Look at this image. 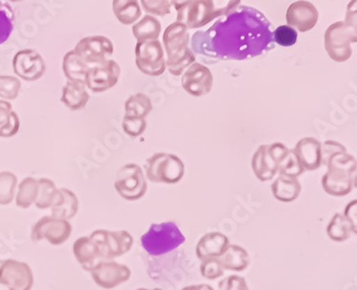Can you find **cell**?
I'll return each mask as SVG.
<instances>
[{
  "instance_id": "cell-30",
  "label": "cell",
  "mask_w": 357,
  "mask_h": 290,
  "mask_svg": "<svg viewBox=\"0 0 357 290\" xmlns=\"http://www.w3.org/2000/svg\"><path fill=\"white\" fill-rule=\"evenodd\" d=\"M21 82L17 77L0 76V98L1 100H14L20 93Z\"/></svg>"
},
{
  "instance_id": "cell-3",
  "label": "cell",
  "mask_w": 357,
  "mask_h": 290,
  "mask_svg": "<svg viewBox=\"0 0 357 290\" xmlns=\"http://www.w3.org/2000/svg\"><path fill=\"white\" fill-rule=\"evenodd\" d=\"M188 29L185 24L176 21L166 28L162 43L165 47L166 69L173 76H181L189 66L195 63L196 56L189 48Z\"/></svg>"
},
{
  "instance_id": "cell-38",
  "label": "cell",
  "mask_w": 357,
  "mask_h": 290,
  "mask_svg": "<svg viewBox=\"0 0 357 290\" xmlns=\"http://www.w3.org/2000/svg\"><path fill=\"white\" fill-rule=\"evenodd\" d=\"M181 290H215L213 287H210L209 284H196V286H189Z\"/></svg>"
},
{
  "instance_id": "cell-5",
  "label": "cell",
  "mask_w": 357,
  "mask_h": 290,
  "mask_svg": "<svg viewBox=\"0 0 357 290\" xmlns=\"http://www.w3.org/2000/svg\"><path fill=\"white\" fill-rule=\"evenodd\" d=\"M325 49L334 62H346L353 55L351 45L356 43V28L351 27L344 21L331 24L325 31Z\"/></svg>"
},
{
  "instance_id": "cell-12",
  "label": "cell",
  "mask_w": 357,
  "mask_h": 290,
  "mask_svg": "<svg viewBox=\"0 0 357 290\" xmlns=\"http://www.w3.org/2000/svg\"><path fill=\"white\" fill-rule=\"evenodd\" d=\"M14 73L21 79L35 82L45 72V59L33 49H24L17 52L13 59Z\"/></svg>"
},
{
  "instance_id": "cell-29",
  "label": "cell",
  "mask_w": 357,
  "mask_h": 290,
  "mask_svg": "<svg viewBox=\"0 0 357 290\" xmlns=\"http://www.w3.org/2000/svg\"><path fill=\"white\" fill-rule=\"evenodd\" d=\"M304 172L302 166L299 164L298 159L296 158L295 153L292 150H289L287 155L283 157L280 164H278V172L280 176H290V178H297Z\"/></svg>"
},
{
  "instance_id": "cell-17",
  "label": "cell",
  "mask_w": 357,
  "mask_h": 290,
  "mask_svg": "<svg viewBox=\"0 0 357 290\" xmlns=\"http://www.w3.org/2000/svg\"><path fill=\"white\" fill-rule=\"evenodd\" d=\"M252 169L255 176L260 181L274 179L278 172V164L268 150V145L264 144L255 151L252 158Z\"/></svg>"
},
{
  "instance_id": "cell-24",
  "label": "cell",
  "mask_w": 357,
  "mask_h": 290,
  "mask_svg": "<svg viewBox=\"0 0 357 290\" xmlns=\"http://www.w3.org/2000/svg\"><path fill=\"white\" fill-rule=\"evenodd\" d=\"M20 129V120L17 113L12 109V105L0 99V137L10 139L17 135Z\"/></svg>"
},
{
  "instance_id": "cell-35",
  "label": "cell",
  "mask_w": 357,
  "mask_h": 290,
  "mask_svg": "<svg viewBox=\"0 0 357 290\" xmlns=\"http://www.w3.org/2000/svg\"><path fill=\"white\" fill-rule=\"evenodd\" d=\"M218 290H250L244 277L230 275L218 284Z\"/></svg>"
},
{
  "instance_id": "cell-34",
  "label": "cell",
  "mask_w": 357,
  "mask_h": 290,
  "mask_svg": "<svg viewBox=\"0 0 357 290\" xmlns=\"http://www.w3.org/2000/svg\"><path fill=\"white\" fill-rule=\"evenodd\" d=\"M122 128L128 136L138 137L146 129V120L145 119H131L124 116Z\"/></svg>"
},
{
  "instance_id": "cell-20",
  "label": "cell",
  "mask_w": 357,
  "mask_h": 290,
  "mask_svg": "<svg viewBox=\"0 0 357 290\" xmlns=\"http://www.w3.org/2000/svg\"><path fill=\"white\" fill-rule=\"evenodd\" d=\"M356 234V222L353 221L347 215H334L327 227V235L333 242L341 243L351 238Z\"/></svg>"
},
{
  "instance_id": "cell-39",
  "label": "cell",
  "mask_w": 357,
  "mask_h": 290,
  "mask_svg": "<svg viewBox=\"0 0 357 290\" xmlns=\"http://www.w3.org/2000/svg\"><path fill=\"white\" fill-rule=\"evenodd\" d=\"M10 1H14V3H17V1H21V0H10Z\"/></svg>"
},
{
  "instance_id": "cell-25",
  "label": "cell",
  "mask_w": 357,
  "mask_h": 290,
  "mask_svg": "<svg viewBox=\"0 0 357 290\" xmlns=\"http://www.w3.org/2000/svg\"><path fill=\"white\" fill-rule=\"evenodd\" d=\"M162 24L153 15H145L132 26V34L137 42L158 40Z\"/></svg>"
},
{
  "instance_id": "cell-36",
  "label": "cell",
  "mask_w": 357,
  "mask_h": 290,
  "mask_svg": "<svg viewBox=\"0 0 357 290\" xmlns=\"http://www.w3.org/2000/svg\"><path fill=\"white\" fill-rule=\"evenodd\" d=\"M347 151V148L344 145L335 141H326L321 144V165H326L327 160L330 159L331 155L337 153V152Z\"/></svg>"
},
{
  "instance_id": "cell-2",
  "label": "cell",
  "mask_w": 357,
  "mask_h": 290,
  "mask_svg": "<svg viewBox=\"0 0 357 290\" xmlns=\"http://www.w3.org/2000/svg\"><path fill=\"white\" fill-rule=\"evenodd\" d=\"M241 0H190L178 10L176 21L197 29L241 6Z\"/></svg>"
},
{
  "instance_id": "cell-15",
  "label": "cell",
  "mask_w": 357,
  "mask_h": 290,
  "mask_svg": "<svg viewBox=\"0 0 357 290\" xmlns=\"http://www.w3.org/2000/svg\"><path fill=\"white\" fill-rule=\"evenodd\" d=\"M292 151L304 171H316L321 166V143L318 139H302Z\"/></svg>"
},
{
  "instance_id": "cell-6",
  "label": "cell",
  "mask_w": 357,
  "mask_h": 290,
  "mask_svg": "<svg viewBox=\"0 0 357 290\" xmlns=\"http://www.w3.org/2000/svg\"><path fill=\"white\" fill-rule=\"evenodd\" d=\"M146 176L152 183H176L185 176V164L178 155L158 152L145 162Z\"/></svg>"
},
{
  "instance_id": "cell-13",
  "label": "cell",
  "mask_w": 357,
  "mask_h": 290,
  "mask_svg": "<svg viewBox=\"0 0 357 290\" xmlns=\"http://www.w3.org/2000/svg\"><path fill=\"white\" fill-rule=\"evenodd\" d=\"M318 17L319 13L317 7L306 0L292 3L285 15L288 26L302 33L311 31L318 22Z\"/></svg>"
},
{
  "instance_id": "cell-11",
  "label": "cell",
  "mask_w": 357,
  "mask_h": 290,
  "mask_svg": "<svg viewBox=\"0 0 357 290\" xmlns=\"http://www.w3.org/2000/svg\"><path fill=\"white\" fill-rule=\"evenodd\" d=\"M182 89L192 97H203L209 93L213 85V73L201 63H192L181 77Z\"/></svg>"
},
{
  "instance_id": "cell-1",
  "label": "cell",
  "mask_w": 357,
  "mask_h": 290,
  "mask_svg": "<svg viewBox=\"0 0 357 290\" xmlns=\"http://www.w3.org/2000/svg\"><path fill=\"white\" fill-rule=\"evenodd\" d=\"M215 59H255L274 45L271 24L253 7L238 6L206 31Z\"/></svg>"
},
{
  "instance_id": "cell-18",
  "label": "cell",
  "mask_w": 357,
  "mask_h": 290,
  "mask_svg": "<svg viewBox=\"0 0 357 290\" xmlns=\"http://www.w3.org/2000/svg\"><path fill=\"white\" fill-rule=\"evenodd\" d=\"M130 270L122 265L115 263H106L96 268L94 277L96 282L105 288H113L121 282L129 279Z\"/></svg>"
},
{
  "instance_id": "cell-8",
  "label": "cell",
  "mask_w": 357,
  "mask_h": 290,
  "mask_svg": "<svg viewBox=\"0 0 357 290\" xmlns=\"http://www.w3.org/2000/svg\"><path fill=\"white\" fill-rule=\"evenodd\" d=\"M115 188L126 200L141 199L148 190L143 169L136 164L124 165L117 174Z\"/></svg>"
},
{
  "instance_id": "cell-37",
  "label": "cell",
  "mask_w": 357,
  "mask_h": 290,
  "mask_svg": "<svg viewBox=\"0 0 357 290\" xmlns=\"http://www.w3.org/2000/svg\"><path fill=\"white\" fill-rule=\"evenodd\" d=\"M344 22L351 27L356 28V0H351V3L348 5L347 15Z\"/></svg>"
},
{
  "instance_id": "cell-10",
  "label": "cell",
  "mask_w": 357,
  "mask_h": 290,
  "mask_svg": "<svg viewBox=\"0 0 357 290\" xmlns=\"http://www.w3.org/2000/svg\"><path fill=\"white\" fill-rule=\"evenodd\" d=\"M120 73V66L113 59H108L89 68L85 85L94 93H102L116 85Z\"/></svg>"
},
{
  "instance_id": "cell-19",
  "label": "cell",
  "mask_w": 357,
  "mask_h": 290,
  "mask_svg": "<svg viewBox=\"0 0 357 290\" xmlns=\"http://www.w3.org/2000/svg\"><path fill=\"white\" fill-rule=\"evenodd\" d=\"M89 94L85 83L68 82L63 86L62 102L71 111H80L86 107Z\"/></svg>"
},
{
  "instance_id": "cell-28",
  "label": "cell",
  "mask_w": 357,
  "mask_h": 290,
  "mask_svg": "<svg viewBox=\"0 0 357 290\" xmlns=\"http://www.w3.org/2000/svg\"><path fill=\"white\" fill-rule=\"evenodd\" d=\"M15 13L6 0H0V45H3L13 33Z\"/></svg>"
},
{
  "instance_id": "cell-26",
  "label": "cell",
  "mask_w": 357,
  "mask_h": 290,
  "mask_svg": "<svg viewBox=\"0 0 357 290\" xmlns=\"http://www.w3.org/2000/svg\"><path fill=\"white\" fill-rule=\"evenodd\" d=\"M113 12L121 24H132L142 17L138 0H113Z\"/></svg>"
},
{
  "instance_id": "cell-23",
  "label": "cell",
  "mask_w": 357,
  "mask_h": 290,
  "mask_svg": "<svg viewBox=\"0 0 357 290\" xmlns=\"http://www.w3.org/2000/svg\"><path fill=\"white\" fill-rule=\"evenodd\" d=\"M223 270L243 272L250 265V256L248 251L241 246L229 245L227 251L218 258Z\"/></svg>"
},
{
  "instance_id": "cell-7",
  "label": "cell",
  "mask_w": 357,
  "mask_h": 290,
  "mask_svg": "<svg viewBox=\"0 0 357 290\" xmlns=\"http://www.w3.org/2000/svg\"><path fill=\"white\" fill-rule=\"evenodd\" d=\"M136 66L146 76H162L166 70L165 52L159 40L137 42Z\"/></svg>"
},
{
  "instance_id": "cell-9",
  "label": "cell",
  "mask_w": 357,
  "mask_h": 290,
  "mask_svg": "<svg viewBox=\"0 0 357 290\" xmlns=\"http://www.w3.org/2000/svg\"><path fill=\"white\" fill-rule=\"evenodd\" d=\"M73 50L83 59L84 62L93 66L110 59L114 54V45L109 38L96 35L82 38Z\"/></svg>"
},
{
  "instance_id": "cell-22",
  "label": "cell",
  "mask_w": 357,
  "mask_h": 290,
  "mask_svg": "<svg viewBox=\"0 0 357 290\" xmlns=\"http://www.w3.org/2000/svg\"><path fill=\"white\" fill-rule=\"evenodd\" d=\"M302 186L297 178L278 176L271 185V192L278 201L282 202H292L299 197Z\"/></svg>"
},
{
  "instance_id": "cell-40",
  "label": "cell",
  "mask_w": 357,
  "mask_h": 290,
  "mask_svg": "<svg viewBox=\"0 0 357 290\" xmlns=\"http://www.w3.org/2000/svg\"><path fill=\"white\" fill-rule=\"evenodd\" d=\"M138 290H162V289H138Z\"/></svg>"
},
{
  "instance_id": "cell-14",
  "label": "cell",
  "mask_w": 357,
  "mask_h": 290,
  "mask_svg": "<svg viewBox=\"0 0 357 290\" xmlns=\"http://www.w3.org/2000/svg\"><path fill=\"white\" fill-rule=\"evenodd\" d=\"M321 185L332 197H344L356 187V172L330 167L324 174Z\"/></svg>"
},
{
  "instance_id": "cell-27",
  "label": "cell",
  "mask_w": 357,
  "mask_h": 290,
  "mask_svg": "<svg viewBox=\"0 0 357 290\" xmlns=\"http://www.w3.org/2000/svg\"><path fill=\"white\" fill-rule=\"evenodd\" d=\"M124 111L127 118L145 119L152 111L151 99L144 93H136L128 98L124 104Z\"/></svg>"
},
{
  "instance_id": "cell-32",
  "label": "cell",
  "mask_w": 357,
  "mask_h": 290,
  "mask_svg": "<svg viewBox=\"0 0 357 290\" xmlns=\"http://www.w3.org/2000/svg\"><path fill=\"white\" fill-rule=\"evenodd\" d=\"M141 3L146 13L158 15V17H165L171 13V8H172L169 0H141Z\"/></svg>"
},
{
  "instance_id": "cell-4",
  "label": "cell",
  "mask_w": 357,
  "mask_h": 290,
  "mask_svg": "<svg viewBox=\"0 0 357 290\" xmlns=\"http://www.w3.org/2000/svg\"><path fill=\"white\" fill-rule=\"evenodd\" d=\"M185 242V237L173 222L152 224L141 237L143 249L151 256H162L174 251Z\"/></svg>"
},
{
  "instance_id": "cell-21",
  "label": "cell",
  "mask_w": 357,
  "mask_h": 290,
  "mask_svg": "<svg viewBox=\"0 0 357 290\" xmlns=\"http://www.w3.org/2000/svg\"><path fill=\"white\" fill-rule=\"evenodd\" d=\"M89 68L91 66L84 62L83 59L75 50L66 52L63 59V71L69 82L85 83Z\"/></svg>"
},
{
  "instance_id": "cell-33",
  "label": "cell",
  "mask_w": 357,
  "mask_h": 290,
  "mask_svg": "<svg viewBox=\"0 0 357 290\" xmlns=\"http://www.w3.org/2000/svg\"><path fill=\"white\" fill-rule=\"evenodd\" d=\"M199 270H201L202 277H206L208 280H216L218 277L224 275L223 267L220 265L218 258L202 260Z\"/></svg>"
},
{
  "instance_id": "cell-31",
  "label": "cell",
  "mask_w": 357,
  "mask_h": 290,
  "mask_svg": "<svg viewBox=\"0 0 357 290\" xmlns=\"http://www.w3.org/2000/svg\"><path fill=\"white\" fill-rule=\"evenodd\" d=\"M273 36H274L275 43H278L282 47H291L295 45L297 38H298L297 31L288 24L276 28L273 33Z\"/></svg>"
},
{
  "instance_id": "cell-16",
  "label": "cell",
  "mask_w": 357,
  "mask_h": 290,
  "mask_svg": "<svg viewBox=\"0 0 357 290\" xmlns=\"http://www.w3.org/2000/svg\"><path fill=\"white\" fill-rule=\"evenodd\" d=\"M230 245V241L222 232H209L199 239L196 254L199 260L220 258Z\"/></svg>"
}]
</instances>
